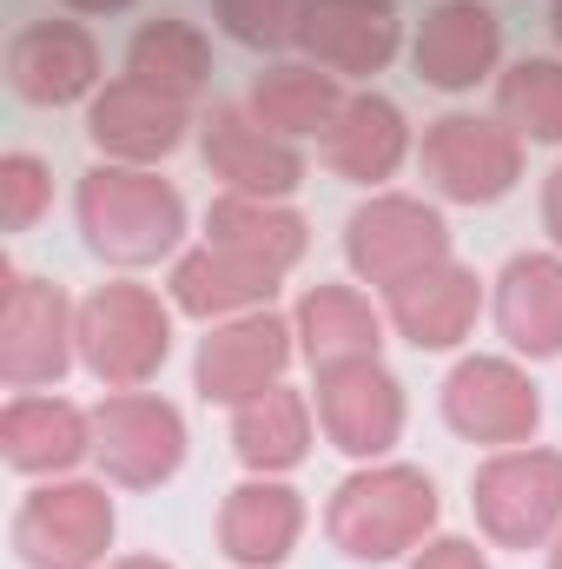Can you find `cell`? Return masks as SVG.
<instances>
[{
    "label": "cell",
    "mask_w": 562,
    "mask_h": 569,
    "mask_svg": "<svg viewBox=\"0 0 562 569\" xmlns=\"http://www.w3.org/2000/svg\"><path fill=\"white\" fill-rule=\"evenodd\" d=\"M113 569H172V563H159V557H120Z\"/></svg>",
    "instance_id": "35"
},
{
    "label": "cell",
    "mask_w": 562,
    "mask_h": 569,
    "mask_svg": "<svg viewBox=\"0 0 562 569\" xmlns=\"http://www.w3.org/2000/svg\"><path fill=\"white\" fill-rule=\"evenodd\" d=\"M47 206H53V172H47V159L7 152V159H0V226H7V232H27Z\"/></svg>",
    "instance_id": "31"
},
{
    "label": "cell",
    "mask_w": 562,
    "mask_h": 569,
    "mask_svg": "<svg viewBox=\"0 0 562 569\" xmlns=\"http://www.w3.org/2000/svg\"><path fill=\"white\" fill-rule=\"evenodd\" d=\"M80 351V311L67 305V291L27 272H7L0 291V378L7 391H47L67 378Z\"/></svg>",
    "instance_id": "6"
},
{
    "label": "cell",
    "mask_w": 562,
    "mask_h": 569,
    "mask_svg": "<svg viewBox=\"0 0 562 569\" xmlns=\"http://www.w3.org/2000/svg\"><path fill=\"white\" fill-rule=\"evenodd\" d=\"M298 530H304V503L279 477L239 483L225 497V510H219V550L239 569H279L291 557V543H298Z\"/></svg>",
    "instance_id": "20"
},
{
    "label": "cell",
    "mask_w": 562,
    "mask_h": 569,
    "mask_svg": "<svg viewBox=\"0 0 562 569\" xmlns=\"http://www.w3.org/2000/svg\"><path fill=\"white\" fill-rule=\"evenodd\" d=\"M113 550V497L80 477L27 490L13 510V557L27 569H93Z\"/></svg>",
    "instance_id": "5"
},
{
    "label": "cell",
    "mask_w": 562,
    "mask_h": 569,
    "mask_svg": "<svg viewBox=\"0 0 562 569\" xmlns=\"http://www.w3.org/2000/svg\"><path fill=\"white\" fill-rule=\"evenodd\" d=\"M411 152V127L384 93H351L324 133V166L351 186H384Z\"/></svg>",
    "instance_id": "22"
},
{
    "label": "cell",
    "mask_w": 562,
    "mask_h": 569,
    "mask_svg": "<svg viewBox=\"0 0 562 569\" xmlns=\"http://www.w3.org/2000/svg\"><path fill=\"white\" fill-rule=\"evenodd\" d=\"M80 232L107 266H152L185 232V199L145 166H93L80 179Z\"/></svg>",
    "instance_id": "2"
},
{
    "label": "cell",
    "mask_w": 562,
    "mask_h": 569,
    "mask_svg": "<svg viewBox=\"0 0 562 569\" xmlns=\"http://www.w3.org/2000/svg\"><path fill=\"white\" fill-rule=\"evenodd\" d=\"M318 430L344 450L378 463L404 437V391L378 358H344L318 371Z\"/></svg>",
    "instance_id": "11"
},
{
    "label": "cell",
    "mask_w": 562,
    "mask_h": 569,
    "mask_svg": "<svg viewBox=\"0 0 562 569\" xmlns=\"http://www.w3.org/2000/svg\"><path fill=\"white\" fill-rule=\"evenodd\" d=\"M411 60H418L423 87H436V93H470L476 80L496 73V60H503V27H496V13H490L483 0H443V7L423 13Z\"/></svg>",
    "instance_id": "17"
},
{
    "label": "cell",
    "mask_w": 562,
    "mask_h": 569,
    "mask_svg": "<svg viewBox=\"0 0 562 569\" xmlns=\"http://www.w3.org/2000/svg\"><path fill=\"white\" fill-rule=\"evenodd\" d=\"M398 40H404V20H398L391 0H311L304 27H298L304 60L338 73V80L384 73L398 60Z\"/></svg>",
    "instance_id": "14"
},
{
    "label": "cell",
    "mask_w": 562,
    "mask_h": 569,
    "mask_svg": "<svg viewBox=\"0 0 562 569\" xmlns=\"http://www.w3.org/2000/svg\"><path fill=\"white\" fill-rule=\"evenodd\" d=\"M93 457L107 463L113 483L127 490H152L185 463V425L165 398L152 391H113L93 411Z\"/></svg>",
    "instance_id": "10"
},
{
    "label": "cell",
    "mask_w": 562,
    "mask_h": 569,
    "mask_svg": "<svg viewBox=\"0 0 562 569\" xmlns=\"http://www.w3.org/2000/svg\"><path fill=\"white\" fill-rule=\"evenodd\" d=\"M543 226H550V239H556V252H562V166L550 172V186H543Z\"/></svg>",
    "instance_id": "33"
},
{
    "label": "cell",
    "mask_w": 562,
    "mask_h": 569,
    "mask_svg": "<svg viewBox=\"0 0 562 569\" xmlns=\"http://www.w3.org/2000/svg\"><path fill=\"white\" fill-rule=\"evenodd\" d=\"M73 13H120V7H133V0H67Z\"/></svg>",
    "instance_id": "34"
},
{
    "label": "cell",
    "mask_w": 562,
    "mask_h": 569,
    "mask_svg": "<svg viewBox=\"0 0 562 569\" xmlns=\"http://www.w3.org/2000/svg\"><path fill=\"white\" fill-rule=\"evenodd\" d=\"M7 87L27 107H73L100 93V47L80 20H33L7 40Z\"/></svg>",
    "instance_id": "13"
},
{
    "label": "cell",
    "mask_w": 562,
    "mask_h": 569,
    "mask_svg": "<svg viewBox=\"0 0 562 569\" xmlns=\"http://www.w3.org/2000/svg\"><path fill=\"white\" fill-rule=\"evenodd\" d=\"M496 113L523 140L562 146V60H516L496 80Z\"/></svg>",
    "instance_id": "29"
},
{
    "label": "cell",
    "mask_w": 562,
    "mask_h": 569,
    "mask_svg": "<svg viewBox=\"0 0 562 569\" xmlns=\"http://www.w3.org/2000/svg\"><path fill=\"white\" fill-rule=\"evenodd\" d=\"M496 331L523 358H562V252H523L503 266Z\"/></svg>",
    "instance_id": "21"
},
{
    "label": "cell",
    "mask_w": 562,
    "mask_h": 569,
    "mask_svg": "<svg viewBox=\"0 0 562 569\" xmlns=\"http://www.w3.org/2000/svg\"><path fill=\"white\" fill-rule=\"evenodd\" d=\"M384 311L418 351H450V345L470 338V325L483 311V279L470 266H456V259H436L411 279L384 284Z\"/></svg>",
    "instance_id": "18"
},
{
    "label": "cell",
    "mask_w": 562,
    "mask_h": 569,
    "mask_svg": "<svg viewBox=\"0 0 562 569\" xmlns=\"http://www.w3.org/2000/svg\"><path fill=\"white\" fill-rule=\"evenodd\" d=\"M411 569H490L483 563V550L476 543H463V537H436V543H423Z\"/></svg>",
    "instance_id": "32"
},
{
    "label": "cell",
    "mask_w": 562,
    "mask_h": 569,
    "mask_svg": "<svg viewBox=\"0 0 562 569\" xmlns=\"http://www.w3.org/2000/svg\"><path fill=\"white\" fill-rule=\"evenodd\" d=\"M298 345L318 371L344 365V358H378L384 318L371 311V298L358 284H311L304 305H298Z\"/></svg>",
    "instance_id": "25"
},
{
    "label": "cell",
    "mask_w": 562,
    "mask_h": 569,
    "mask_svg": "<svg viewBox=\"0 0 562 569\" xmlns=\"http://www.w3.org/2000/svg\"><path fill=\"white\" fill-rule=\"evenodd\" d=\"M219 7V27L252 47V53H284L298 47V27H304V7L311 0H212Z\"/></svg>",
    "instance_id": "30"
},
{
    "label": "cell",
    "mask_w": 562,
    "mask_h": 569,
    "mask_svg": "<svg viewBox=\"0 0 562 569\" xmlns=\"http://www.w3.org/2000/svg\"><path fill=\"white\" fill-rule=\"evenodd\" d=\"M344 259H351V272L364 284H398V279H411V272H423V266H436V259H450V226L423 199L378 192L371 206L351 212Z\"/></svg>",
    "instance_id": "8"
},
{
    "label": "cell",
    "mask_w": 562,
    "mask_h": 569,
    "mask_svg": "<svg viewBox=\"0 0 562 569\" xmlns=\"http://www.w3.org/2000/svg\"><path fill=\"white\" fill-rule=\"evenodd\" d=\"M205 246H225L265 272H291L304 259V219L279 206V199H245V192H225L212 212H205Z\"/></svg>",
    "instance_id": "24"
},
{
    "label": "cell",
    "mask_w": 562,
    "mask_h": 569,
    "mask_svg": "<svg viewBox=\"0 0 562 569\" xmlns=\"http://www.w3.org/2000/svg\"><path fill=\"white\" fill-rule=\"evenodd\" d=\"M423 179L456 206H496L523 179V133L476 113H443L423 127Z\"/></svg>",
    "instance_id": "7"
},
{
    "label": "cell",
    "mask_w": 562,
    "mask_h": 569,
    "mask_svg": "<svg viewBox=\"0 0 562 569\" xmlns=\"http://www.w3.org/2000/svg\"><path fill=\"white\" fill-rule=\"evenodd\" d=\"M199 146H205L212 179H225V192H245V199H284L304 179L298 146L272 127H259L252 107H212L199 120Z\"/></svg>",
    "instance_id": "15"
},
{
    "label": "cell",
    "mask_w": 562,
    "mask_h": 569,
    "mask_svg": "<svg viewBox=\"0 0 562 569\" xmlns=\"http://www.w3.org/2000/svg\"><path fill=\"white\" fill-rule=\"evenodd\" d=\"M232 450L252 477H284L311 457V405L291 391V385H272L265 398L239 405L232 411Z\"/></svg>",
    "instance_id": "26"
},
{
    "label": "cell",
    "mask_w": 562,
    "mask_h": 569,
    "mask_svg": "<svg viewBox=\"0 0 562 569\" xmlns=\"http://www.w3.org/2000/svg\"><path fill=\"white\" fill-rule=\"evenodd\" d=\"M550 27H556V47H562V0L550 7Z\"/></svg>",
    "instance_id": "36"
},
{
    "label": "cell",
    "mask_w": 562,
    "mask_h": 569,
    "mask_svg": "<svg viewBox=\"0 0 562 569\" xmlns=\"http://www.w3.org/2000/svg\"><path fill=\"white\" fill-rule=\"evenodd\" d=\"M344 113V93H338V73L311 67V60H284L265 67L259 87H252V120L272 127L284 140H304V133H331V120Z\"/></svg>",
    "instance_id": "28"
},
{
    "label": "cell",
    "mask_w": 562,
    "mask_h": 569,
    "mask_svg": "<svg viewBox=\"0 0 562 569\" xmlns=\"http://www.w3.org/2000/svg\"><path fill=\"white\" fill-rule=\"evenodd\" d=\"M291 338L298 325H284L279 311H245V318H225L205 345H199V398L205 405H252L265 398L291 365Z\"/></svg>",
    "instance_id": "12"
},
{
    "label": "cell",
    "mask_w": 562,
    "mask_h": 569,
    "mask_svg": "<svg viewBox=\"0 0 562 569\" xmlns=\"http://www.w3.org/2000/svg\"><path fill=\"white\" fill-rule=\"evenodd\" d=\"M172 351V311L145 284H100L80 305V365L107 391H145Z\"/></svg>",
    "instance_id": "3"
},
{
    "label": "cell",
    "mask_w": 562,
    "mask_h": 569,
    "mask_svg": "<svg viewBox=\"0 0 562 569\" xmlns=\"http://www.w3.org/2000/svg\"><path fill=\"white\" fill-rule=\"evenodd\" d=\"M550 569H562V530H556V550H550Z\"/></svg>",
    "instance_id": "37"
},
{
    "label": "cell",
    "mask_w": 562,
    "mask_h": 569,
    "mask_svg": "<svg viewBox=\"0 0 562 569\" xmlns=\"http://www.w3.org/2000/svg\"><path fill=\"white\" fill-rule=\"evenodd\" d=\"M443 418L470 443L516 450L543 425V398H536V385H530L523 365H510V358H463L443 378Z\"/></svg>",
    "instance_id": "9"
},
{
    "label": "cell",
    "mask_w": 562,
    "mask_h": 569,
    "mask_svg": "<svg viewBox=\"0 0 562 569\" xmlns=\"http://www.w3.org/2000/svg\"><path fill=\"white\" fill-rule=\"evenodd\" d=\"M185 127H192V107L140 87L133 73L107 80V87L93 93V107H87V140L100 146L107 159H120V166H152V159H165L172 146L185 140Z\"/></svg>",
    "instance_id": "16"
},
{
    "label": "cell",
    "mask_w": 562,
    "mask_h": 569,
    "mask_svg": "<svg viewBox=\"0 0 562 569\" xmlns=\"http://www.w3.org/2000/svg\"><path fill=\"white\" fill-rule=\"evenodd\" d=\"M470 510H476L483 537L503 550L550 543L562 530V450H543V443L496 450L470 477Z\"/></svg>",
    "instance_id": "4"
},
{
    "label": "cell",
    "mask_w": 562,
    "mask_h": 569,
    "mask_svg": "<svg viewBox=\"0 0 562 569\" xmlns=\"http://www.w3.org/2000/svg\"><path fill=\"white\" fill-rule=\"evenodd\" d=\"M272 291H279V272H265L225 246H199L172 266V305L192 318H245V311H265Z\"/></svg>",
    "instance_id": "23"
},
{
    "label": "cell",
    "mask_w": 562,
    "mask_h": 569,
    "mask_svg": "<svg viewBox=\"0 0 562 569\" xmlns=\"http://www.w3.org/2000/svg\"><path fill=\"white\" fill-rule=\"evenodd\" d=\"M127 73L152 87V93H165V100H199L205 93V80H212V47H205V33L192 27V20H172V13H159V20H145L140 33H133V47H127Z\"/></svg>",
    "instance_id": "27"
},
{
    "label": "cell",
    "mask_w": 562,
    "mask_h": 569,
    "mask_svg": "<svg viewBox=\"0 0 562 569\" xmlns=\"http://www.w3.org/2000/svg\"><path fill=\"white\" fill-rule=\"evenodd\" d=\"M430 523H436V483L411 463H371V470L344 477L324 510V530L351 563L418 557Z\"/></svg>",
    "instance_id": "1"
},
{
    "label": "cell",
    "mask_w": 562,
    "mask_h": 569,
    "mask_svg": "<svg viewBox=\"0 0 562 569\" xmlns=\"http://www.w3.org/2000/svg\"><path fill=\"white\" fill-rule=\"evenodd\" d=\"M93 450V411L53 391H13L0 411V457L27 477H67Z\"/></svg>",
    "instance_id": "19"
}]
</instances>
